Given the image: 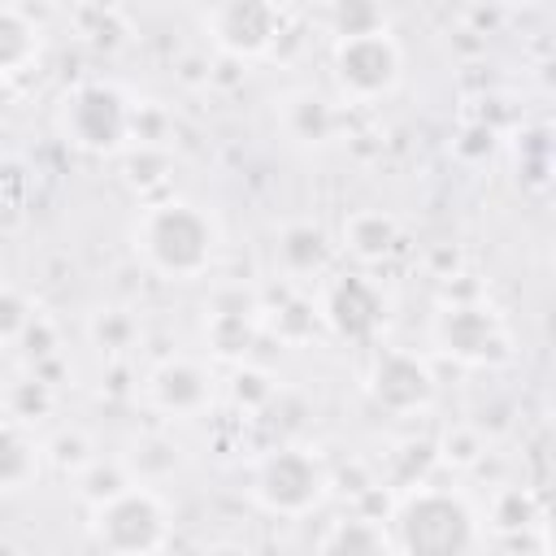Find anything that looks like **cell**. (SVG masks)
Wrapping results in <instances>:
<instances>
[{"instance_id":"12","label":"cell","mask_w":556,"mask_h":556,"mask_svg":"<svg viewBox=\"0 0 556 556\" xmlns=\"http://www.w3.org/2000/svg\"><path fill=\"white\" fill-rule=\"evenodd\" d=\"M274 122L282 130L287 143L295 148H326L339 139V126H343V113L339 104L317 91V87H291L274 100Z\"/></svg>"},{"instance_id":"11","label":"cell","mask_w":556,"mask_h":556,"mask_svg":"<svg viewBox=\"0 0 556 556\" xmlns=\"http://www.w3.org/2000/svg\"><path fill=\"white\" fill-rule=\"evenodd\" d=\"M217 400V378L195 356H165L143 374V404L169 421L208 413Z\"/></svg>"},{"instance_id":"28","label":"cell","mask_w":556,"mask_h":556,"mask_svg":"<svg viewBox=\"0 0 556 556\" xmlns=\"http://www.w3.org/2000/svg\"><path fill=\"white\" fill-rule=\"evenodd\" d=\"M96 456V447H91V439L83 434V430H56L48 443H43V460L56 469V473H78L87 460Z\"/></svg>"},{"instance_id":"29","label":"cell","mask_w":556,"mask_h":556,"mask_svg":"<svg viewBox=\"0 0 556 556\" xmlns=\"http://www.w3.org/2000/svg\"><path fill=\"white\" fill-rule=\"evenodd\" d=\"M87 17H96V26L91 22H78V35L91 43V48H117V43H126V35H130V22L122 17V9L117 4H96V9H83Z\"/></svg>"},{"instance_id":"2","label":"cell","mask_w":556,"mask_h":556,"mask_svg":"<svg viewBox=\"0 0 556 556\" xmlns=\"http://www.w3.org/2000/svg\"><path fill=\"white\" fill-rule=\"evenodd\" d=\"M387 534H391V552L400 556H421V552L456 556V552L486 547L482 513L460 491L430 486V482H413L391 500Z\"/></svg>"},{"instance_id":"38","label":"cell","mask_w":556,"mask_h":556,"mask_svg":"<svg viewBox=\"0 0 556 556\" xmlns=\"http://www.w3.org/2000/svg\"><path fill=\"white\" fill-rule=\"evenodd\" d=\"M152 4H156V0H152Z\"/></svg>"},{"instance_id":"33","label":"cell","mask_w":556,"mask_h":556,"mask_svg":"<svg viewBox=\"0 0 556 556\" xmlns=\"http://www.w3.org/2000/svg\"><path fill=\"white\" fill-rule=\"evenodd\" d=\"M13 348L35 365V361H43V356H56V352H61V330H56V321H52V317L35 313V317H30V326L17 334V343H13Z\"/></svg>"},{"instance_id":"16","label":"cell","mask_w":556,"mask_h":556,"mask_svg":"<svg viewBox=\"0 0 556 556\" xmlns=\"http://www.w3.org/2000/svg\"><path fill=\"white\" fill-rule=\"evenodd\" d=\"M43 469V443L26 421H0V495L26 491Z\"/></svg>"},{"instance_id":"9","label":"cell","mask_w":556,"mask_h":556,"mask_svg":"<svg viewBox=\"0 0 556 556\" xmlns=\"http://www.w3.org/2000/svg\"><path fill=\"white\" fill-rule=\"evenodd\" d=\"M317 317L330 334L348 339V343H374L391 317V304H387V291L352 269V274H330L317 291Z\"/></svg>"},{"instance_id":"21","label":"cell","mask_w":556,"mask_h":556,"mask_svg":"<svg viewBox=\"0 0 556 556\" xmlns=\"http://www.w3.org/2000/svg\"><path fill=\"white\" fill-rule=\"evenodd\" d=\"M482 526L500 530V534L513 543L517 534L543 530V526H547V513H543V504H539L534 491H526V486H500V491L491 495V504H486V521H482Z\"/></svg>"},{"instance_id":"27","label":"cell","mask_w":556,"mask_h":556,"mask_svg":"<svg viewBox=\"0 0 556 556\" xmlns=\"http://www.w3.org/2000/svg\"><path fill=\"white\" fill-rule=\"evenodd\" d=\"M226 395H230V404L235 408H243V413H261L274 395H278V378L269 374V369H261V365H235V374H230V382H226Z\"/></svg>"},{"instance_id":"24","label":"cell","mask_w":556,"mask_h":556,"mask_svg":"<svg viewBox=\"0 0 556 556\" xmlns=\"http://www.w3.org/2000/svg\"><path fill=\"white\" fill-rule=\"evenodd\" d=\"M0 408H4V417L35 426L39 417H48V413L56 408V387L30 369V374H22V378H13V382L4 387V395H0Z\"/></svg>"},{"instance_id":"5","label":"cell","mask_w":556,"mask_h":556,"mask_svg":"<svg viewBox=\"0 0 556 556\" xmlns=\"http://www.w3.org/2000/svg\"><path fill=\"white\" fill-rule=\"evenodd\" d=\"M169 530H174V513H169L165 495L148 482H130L117 495L87 508V539L113 556L161 552V547H169Z\"/></svg>"},{"instance_id":"32","label":"cell","mask_w":556,"mask_h":556,"mask_svg":"<svg viewBox=\"0 0 556 556\" xmlns=\"http://www.w3.org/2000/svg\"><path fill=\"white\" fill-rule=\"evenodd\" d=\"M434 452H439V460H443V465H452V469H469V465H478V460H482V452H486V447H482V434H478L473 426H452Z\"/></svg>"},{"instance_id":"17","label":"cell","mask_w":556,"mask_h":556,"mask_svg":"<svg viewBox=\"0 0 556 556\" xmlns=\"http://www.w3.org/2000/svg\"><path fill=\"white\" fill-rule=\"evenodd\" d=\"M317 552H343V556H378V552H391L387 517L343 513V517H334V521L321 530Z\"/></svg>"},{"instance_id":"34","label":"cell","mask_w":556,"mask_h":556,"mask_svg":"<svg viewBox=\"0 0 556 556\" xmlns=\"http://www.w3.org/2000/svg\"><path fill=\"white\" fill-rule=\"evenodd\" d=\"M456 156H465V161H478V156H491V148H495V130L486 126V122H469L460 135H456Z\"/></svg>"},{"instance_id":"22","label":"cell","mask_w":556,"mask_h":556,"mask_svg":"<svg viewBox=\"0 0 556 556\" xmlns=\"http://www.w3.org/2000/svg\"><path fill=\"white\" fill-rule=\"evenodd\" d=\"M122 460H126V469H130L135 482L156 486V482H165V478L182 465V447H178L165 430H143V434L130 443V452H126Z\"/></svg>"},{"instance_id":"14","label":"cell","mask_w":556,"mask_h":556,"mask_svg":"<svg viewBox=\"0 0 556 556\" xmlns=\"http://www.w3.org/2000/svg\"><path fill=\"white\" fill-rule=\"evenodd\" d=\"M261 339V304L256 300H235V295H222L208 313H204V343L217 361H230L239 365Z\"/></svg>"},{"instance_id":"7","label":"cell","mask_w":556,"mask_h":556,"mask_svg":"<svg viewBox=\"0 0 556 556\" xmlns=\"http://www.w3.org/2000/svg\"><path fill=\"white\" fill-rule=\"evenodd\" d=\"M330 78H334L339 100H348V104H378L404 78V48L395 43V35L387 26L334 39L330 43Z\"/></svg>"},{"instance_id":"18","label":"cell","mask_w":556,"mask_h":556,"mask_svg":"<svg viewBox=\"0 0 556 556\" xmlns=\"http://www.w3.org/2000/svg\"><path fill=\"white\" fill-rule=\"evenodd\" d=\"M87 339L104 361H126L143 343V321L126 304H100L87 317Z\"/></svg>"},{"instance_id":"26","label":"cell","mask_w":556,"mask_h":556,"mask_svg":"<svg viewBox=\"0 0 556 556\" xmlns=\"http://www.w3.org/2000/svg\"><path fill=\"white\" fill-rule=\"evenodd\" d=\"M382 26H387L382 0H330V4H326V30H330L334 39L365 35V30H382Z\"/></svg>"},{"instance_id":"4","label":"cell","mask_w":556,"mask_h":556,"mask_svg":"<svg viewBox=\"0 0 556 556\" xmlns=\"http://www.w3.org/2000/svg\"><path fill=\"white\" fill-rule=\"evenodd\" d=\"M135 100L109 78H83L56 100V135L83 156H117L130 143Z\"/></svg>"},{"instance_id":"31","label":"cell","mask_w":556,"mask_h":556,"mask_svg":"<svg viewBox=\"0 0 556 556\" xmlns=\"http://www.w3.org/2000/svg\"><path fill=\"white\" fill-rule=\"evenodd\" d=\"M169 130H174V117H169L165 104H156V100H135L130 139H139V143H169Z\"/></svg>"},{"instance_id":"1","label":"cell","mask_w":556,"mask_h":556,"mask_svg":"<svg viewBox=\"0 0 556 556\" xmlns=\"http://www.w3.org/2000/svg\"><path fill=\"white\" fill-rule=\"evenodd\" d=\"M130 248L148 274L165 282H191L217 265L222 222L187 195H156L130 222Z\"/></svg>"},{"instance_id":"15","label":"cell","mask_w":556,"mask_h":556,"mask_svg":"<svg viewBox=\"0 0 556 556\" xmlns=\"http://www.w3.org/2000/svg\"><path fill=\"white\" fill-rule=\"evenodd\" d=\"M339 252H348L361 265H378L400 248V217L387 208H356L339 226Z\"/></svg>"},{"instance_id":"13","label":"cell","mask_w":556,"mask_h":556,"mask_svg":"<svg viewBox=\"0 0 556 556\" xmlns=\"http://www.w3.org/2000/svg\"><path fill=\"white\" fill-rule=\"evenodd\" d=\"M334 252H339L334 235L326 226H317V222H304V217L287 222L274 235V265H278V274L287 282H308V278L330 274Z\"/></svg>"},{"instance_id":"3","label":"cell","mask_w":556,"mask_h":556,"mask_svg":"<svg viewBox=\"0 0 556 556\" xmlns=\"http://www.w3.org/2000/svg\"><path fill=\"white\" fill-rule=\"evenodd\" d=\"M248 495L261 513L282 517V521H300L326 504L330 469H326L321 452H313L304 443H278L252 460Z\"/></svg>"},{"instance_id":"6","label":"cell","mask_w":556,"mask_h":556,"mask_svg":"<svg viewBox=\"0 0 556 556\" xmlns=\"http://www.w3.org/2000/svg\"><path fill=\"white\" fill-rule=\"evenodd\" d=\"M430 343L469 369H495L513 361V330L482 295H447L430 317Z\"/></svg>"},{"instance_id":"8","label":"cell","mask_w":556,"mask_h":556,"mask_svg":"<svg viewBox=\"0 0 556 556\" xmlns=\"http://www.w3.org/2000/svg\"><path fill=\"white\" fill-rule=\"evenodd\" d=\"M287 30L282 0H213L204 13V35L226 61H256L274 52Z\"/></svg>"},{"instance_id":"37","label":"cell","mask_w":556,"mask_h":556,"mask_svg":"<svg viewBox=\"0 0 556 556\" xmlns=\"http://www.w3.org/2000/svg\"><path fill=\"white\" fill-rule=\"evenodd\" d=\"M0 421H4V408H0Z\"/></svg>"},{"instance_id":"23","label":"cell","mask_w":556,"mask_h":556,"mask_svg":"<svg viewBox=\"0 0 556 556\" xmlns=\"http://www.w3.org/2000/svg\"><path fill=\"white\" fill-rule=\"evenodd\" d=\"M265 321L278 330L282 343H300V339H308V334L321 326V317H317V300L304 295V291H295V282H287L278 308H265V304H261V326H265Z\"/></svg>"},{"instance_id":"10","label":"cell","mask_w":556,"mask_h":556,"mask_svg":"<svg viewBox=\"0 0 556 556\" xmlns=\"http://www.w3.org/2000/svg\"><path fill=\"white\" fill-rule=\"evenodd\" d=\"M434 391H439L434 369L426 365V356H417L408 348H387L365 369V395L374 400V408H382L391 417L426 413L434 404Z\"/></svg>"},{"instance_id":"35","label":"cell","mask_w":556,"mask_h":556,"mask_svg":"<svg viewBox=\"0 0 556 556\" xmlns=\"http://www.w3.org/2000/svg\"><path fill=\"white\" fill-rule=\"evenodd\" d=\"M504 4H508V9H534L539 0H504Z\"/></svg>"},{"instance_id":"30","label":"cell","mask_w":556,"mask_h":556,"mask_svg":"<svg viewBox=\"0 0 556 556\" xmlns=\"http://www.w3.org/2000/svg\"><path fill=\"white\" fill-rule=\"evenodd\" d=\"M39 308H35V300L22 291V287H0V348L4 343H17V334L30 326V317H35Z\"/></svg>"},{"instance_id":"36","label":"cell","mask_w":556,"mask_h":556,"mask_svg":"<svg viewBox=\"0 0 556 556\" xmlns=\"http://www.w3.org/2000/svg\"><path fill=\"white\" fill-rule=\"evenodd\" d=\"M43 4H70V0H43Z\"/></svg>"},{"instance_id":"25","label":"cell","mask_w":556,"mask_h":556,"mask_svg":"<svg viewBox=\"0 0 556 556\" xmlns=\"http://www.w3.org/2000/svg\"><path fill=\"white\" fill-rule=\"evenodd\" d=\"M135 478H130V469H126V460L122 456H91L78 473H74V491H78V500L91 508V504H100V500H109V495H117L122 486H130Z\"/></svg>"},{"instance_id":"20","label":"cell","mask_w":556,"mask_h":556,"mask_svg":"<svg viewBox=\"0 0 556 556\" xmlns=\"http://www.w3.org/2000/svg\"><path fill=\"white\" fill-rule=\"evenodd\" d=\"M117 161H122V182H126L135 195L156 200V195L169 187V174H174V152H169V143H139V139H130V143L117 152Z\"/></svg>"},{"instance_id":"19","label":"cell","mask_w":556,"mask_h":556,"mask_svg":"<svg viewBox=\"0 0 556 556\" xmlns=\"http://www.w3.org/2000/svg\"><path fill=\"white\" fill-rule=\"evenodd\" d=\"M39 22L17 4H0V78H17L22 70H30L39 61Z\"/></svg>"}]
</instances>
